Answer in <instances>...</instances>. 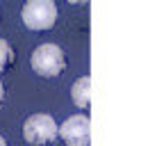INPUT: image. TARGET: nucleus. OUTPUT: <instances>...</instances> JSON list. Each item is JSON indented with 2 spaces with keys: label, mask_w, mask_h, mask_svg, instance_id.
I'll use <instances>...</instances> for the list:
<instances>
[{
  "label": "nucleus",
  "mask_w": 157,
  "mask_h": 146,
  "mask_svg": "<svg viewBox=\"0 0 157 146\" xmlns=\"http://www.w3.org/2000/svg\"><path fill=\"white\" fill-rule=\"evenodd\" d=\"M71 101H73L75 107H80V110H86V107L91 105V78L89 75H82V78H78L73 82Z\"/></svg>",
  "instance_id": "5"
},
{
  "label": "nucleus",
  "mask_w": 157,
  "mask_h": 146,
  "mask_svg": "<svg viewBox=\"0 0 157 146\" xmlns=\"http://www.w3.org/2000/svg\"><path fill=\"white\" fill-rule=\"evenodd\" d=\"M23 137L34 146H50L59 139V126L50 114H32L23 123Z\"/></svg>",
  "instance_id": "3"
},
{
  "label": "nucleus",
  "mask_w": 157,
  "mask_h": 146,
  "mask_svg": "<svg viewBox=\"0 0 157 146\" xmlns=\"http://www.w3.org/2000/svg\"><path fill=\"white\" fill-rule=\"evenodd\" d=\"M5 103V85H2V80H0V105Z\"/></svg>",
  "instance_id": "7"
},
{
  "label": "nucleus",
  "mask_w": 157,
  "mask_h": 146,
  "mask_svg": "<svg viewBox=\"0 0 157 146\" xmlns=\"http://www.w3.org/2000/svg\"><path fill=\"white\" fill-rule=\"evenodd\" d=\"M21 21L28 30L43 32L50 30L57 21V5L55 0H28L21 12Z\"/></svg>",
  "instance_id": "2"
},
{
  "label": "nucleus",
  "mask_w": 157,
  "mask_h": 146,
  "mask_svg": "<svg viewBox=\"0 0 157 146\" xmlns=\"http://www.w3.org/2000/svg\"><path fill=\"white\" fill-rule=\"evenodd\" d=\"M0 146H7V139H5L2 135H0Z\"/></svg>",
  "instance_id": "9"
},
{
  "label": "nucleus",
  "mask_w": 157,
  "mask_h": 146,
  "mask_svg": "<svg viewBox=\"0 0 157 146\" xmlns=\"http://www.w3.org/2000/svg\"><path fill=\"white\" fill-rule=\"evenodd\" d=\"M16 62V53L7 39H0V73L9 71Z\"/></svg>",
  "instance_id": "6"
},
{
  "label": "nucleus",
  "mask_w": 157,
  "mask_h": 146,
  "mask_svg": "<svg viewBox=\"0 0 157 146\" xmlns=\"http://www.w3.org/2000/svg\"><path fill=\"white\" fill-rule=\"evenodd\" d=\"M59 137L66 146H89L91 142V121L86 114H73L59 126Z\"/></svg>",
  "instance_id": "4"
},
{
  "label": "nucleus",
  "mask_w": 157,
  "mask_h": 146,
  "mask_svg": "<svg viewBox=\"0 0 157 146\" xmlns=\"http://www.w3.org/2000/svg\"><path fill=\"white\" fill-rule=\"evenodd\" d=\"M68 2H71V5H86L89 0H68Z\"/></svg>",
  "instance_id": "8"
},
{
  "label": "nucleus",
  "mask_w": 157,
  "mask_h": 146,
  "mask_svg": "<svg viewBox=\"0 0 157 146\" xmlns=\"http://www.w3.org/2000/svg\"><path fill=\"white\" fill-rule=\"evenodd\" d=\"M30 64H32V71L41 78H57L66 71L68 59L64 48H59L57 44H41L34 48Z\"/></svg>",
  "instance_id": "1"
}]
</instances>
